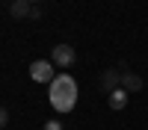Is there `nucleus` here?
I'll list each match as a JSON object with an SVG mask.
<instances>
[{
  "label": "nucleus",
  "mask_w": 148,
  "mask_h": 130,
  "mask_svg": "<svg viewBox=\"0 0 148 130\" xmlns=\"http://www.w3.org/2000/svg\"><path fill=\"white\" fill-rule=\"evenodd\" d=\"M47 101L56 112H71L74 103H77V80L68 74H59L47 89Z\"/></svg>",
  "instance_id": "1"
},
{
  "label": "nucleus",
  "mask_w": 148,
  "mask_h": 130,
  "mask_svg": "<svg viewBox=\"0 0 148 130\" xmlns=\"http://www.w3.org/2000/svg\"><path fill=\"white\" fill-rule=\"evenodd\" d=\"M30 77L36 83H53L56 80V65L51 62V59H36V62L30 65Z\"/></svg>",
  "instance_id": "2"
},
{
  "label": "nucleus",
  "mask_w": 148,
  "mask_h": 130,
  "mask_svg": "<svg viewBox=\"0 0 148 130\" xmlns=\"http://www.w3.org/2000/svg\"><path fill=\"white\" fill-rule=\"evenodd\" d=\"M51 62L59 65V68L74 65V47H71V44H53V50H51Z\"/></svg>",
  "instance_id": "3"
},
{
  "label": "nucleus",
  "mask_w": 148,
  "mask_h": 130,
  "mask_svg": "<svg viewBox=\"0 0 148 130\" xmlns=\"http://www.w3.org/2000/svg\"><path fill=\"white\" fill-rule=\"evenodd\" d=\"M119 86H121V71H119V68H107L104 74H101V83H98V89H101L104 95H113Z\"/></svg>",
  "instance_id": "4"
},
{
  "label": "nucleus",
  "mask_w": 148,
  "mask_h": 130,
  "mask_svg": "<svg viewBox=\"0 0 148 130\" xmlns=\"http://www.w3.org/2000/svg\"><path fill=\"white\" fill-rule=\"evenodd\" d=\"M142 86H145V83H142V77H139V74H133V71H121V89H125L127 95L139 92Z\"/></svg>",
  "instance_id": "5"
},
{
  "label": "nucleus",
  "mask_w": 148,
  "mask_h": 130,
  "mask_svg": "<svg viewBox=\"0 0 148 130\" xmlns=\"http://www.w3.org/2000/svg\"><path fill=\"white\" fill-rule=\"evenodd\" d=\"M30 12H33V3H27V0H12V3H9V15L15 21L30 18Z\"/></svg>",
  "instance_id": "6"
},
{
  "label": "nucleus",
  "mask_w": 148,
  "mask_h": 130,
  "mask_svg": "<svg viewBox=\"0 0 148 130\" xmlns=\"http://www.w3.org/2000/svg\"><path fill=\"white\" fill-rule=\"evenodd\" d=\"M125 103H127V92L125 89H116L113 95H110V110H125Z\"/></svg>",
  "instance_id": "7"
},
{
  "label": "nucleus",
  "mask_w": 148,
  "mask_h": 130,
  "mask_svg": "<svg viewBox=\"0 0 148 130\" xmlns=\"http://www.w3.org/2000/svg\"><path fill=\"white\" fill-rule=\"evenodd\" d=\"M9 124V110H6V106H0V130H3Z\"/></svg>",
  "instance_id": "8"
},
{
  "label": "nucleus",
  "mask_w": 148,
  "mask_h": 130,
  "mask_svg": "<svg viewBox=\"0 0 148 130\" xmlns=\"http://www.w3.org/2000/svg\"><path fill=\"white\" fill-rule=\"evenodd\" d=\"M45 130H62V124H59L56 118H53V121H47V124H45Z\"/></svg>",
  "instance_id": "9"
},
{
  "label": "nucleus",
  "mask_w": 148,
  "mask_h": 130,
  "mask_svg": "<svg viewBox=\"0 0 148 130\" xmlns=\"http://www.w3.org/2000/svg\"><path fill=\"white\" fill-rule=\"evenodd\" d=\"M39 18H42V9H36V6H33V12H30V21H39Z\"/></svg>",
  "instance_id": "10"
},
{
  "label": "nucleus",
  "mask_w": 148,
  "mask_h": 130,
  "mask_svg": "<svg viewBox=\"0 0 148 130\" xmlns=\"http://www.w3.org/2000/svg\"><path fill=\"white\" fill-rule=\"evenodd\" d=\"M27 3H33V6H36V3H42V0H27Z\"/></svg>",
  "instance_id": "11"
}]
</instances>
